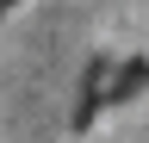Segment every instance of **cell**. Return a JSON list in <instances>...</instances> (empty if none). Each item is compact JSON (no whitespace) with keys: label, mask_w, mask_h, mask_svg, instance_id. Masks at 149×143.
Segmentation results:
<instances>
[{"label":"cell","mask_w":149,"mask_h":143,"mask_svg":"<svg viewBox=\"0 0 149 143\" xmlns=\"http://www.w3.org/2000/svg\"><path fill=\"white\" fill-rule=\"evenodd\" d=\"M6 6H13V0H0V13H6Z\"/></svg>","instance_id":"1"}]
</instances>
